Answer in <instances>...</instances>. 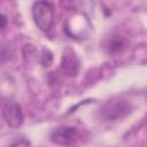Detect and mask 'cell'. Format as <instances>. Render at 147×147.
I'll return each mask as SVG.
<instances>
[{
    "mask_svg": "<svg viewBox=\"0 0 147 147\" xmlns=\"http://www.w3.org/2000/svg\"><path fill=\"white\" fill-rule=\"evenodd\" d=\"M32 17L36 25L42 32H48L52 29L54 22L53 6L46 0H39L34 2L32 7Z\"/></svg>",
    "mask_w": 147,
    "mask_h": 147,
    "instance_id": "6da1fadb",
    "label": "cell"
},
{
    "mask_svg": "<svg viewBox=\"0 0 147 147\" xmlns=\"http://www.w3.org/2000/svg\"><path fill=\"white\" fill-rule=\"evenodd\" d=\"M2 118L10 127H18L23 123V111L15 101H7L2 106Z\"/></svg>",
    "mask_w": 147,
    "mask_h": 147,
    "instance_id": "7a4b0ae2",
    "label": "cell"
},
{
    "mask_svg": "<svg viewBox=\"0 0 147 147\" xmlns=\"http://www.w3.org/2000/svg\"><path fill=\"white\" fill-rule=\"evenodd\" d=\"M78 131L72 126H60L52 131L51 141L57 145H74L78 140Z\"/></svg>",
    "mask_w": 147,
    "mask_h": 147,
    "instance_id": "3957f363",
    "label": "cell"
},
{
    "mask_svg": "<svg viewBox=\"0 0 147 147\" xmlns=\"http://www.w3.org/2000/svg\"><path fill=\"white\" fill-rule=\"evenodd\" d=\"M130 111V106L124 101H109L102 108V114L107 119H118Z\"/></svg>",
    "mask_w": 147,
    "mask_h": 147,
    "instance_id": "277c9868",
    "label": "cell"
},
{
    "mask_svg": "<svg viewBox=\"0 0 147 147\" xmlns=\"http://www.w3.org/2000/svg\"><path fill=\"white\" fill-rule=\"evenodd\" d=\"M79 64H78V60L75 55V53L70 52V53H65L62 57V69L63 71H65L68 75L72 76L76 75L78 71Z\"/></svg>",
    "mask_w": 147,
    "mask_h": 147,
    "instance_id": "5b68a950",
    "label": "cell"
}]
</instances>
